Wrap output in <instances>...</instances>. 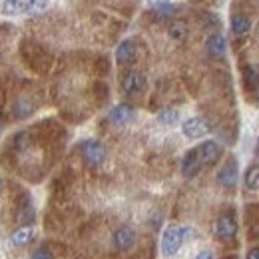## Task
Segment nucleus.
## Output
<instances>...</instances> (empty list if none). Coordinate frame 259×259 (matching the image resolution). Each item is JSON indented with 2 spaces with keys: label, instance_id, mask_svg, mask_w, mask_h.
<instances>
[{
  "label": "nucleus",
  "instance_id": "412c9836",
  "mask_svg": "<svg viewBox=\"0 0 259 259\" xmlns=\"http://www.w3.org/2000/svg\"><path fill=\"white\" fill-rule=\"evenodd\" d=\"M156 12H158L160 16H174V14L178 12V6H174V4H169V2H165V4H158V8H156Z\"/></svg>",
  "mask_w": 259,
  "mask_h": 259
},
{
  "label": "nucleus",
  "instance_id": "bb28decb",
  "mask_svg": "<svg viewBox=\"0 0 259 259\" xmlns=\"http://www.w3.org/2000/svg\"><path fill=\"white\" fill-rule=\"evenodd\" d=\"M255 154H257V158H259V140H257V146H255Z\"/></svg>",
  "mask_w": 259,
  "mask_h": 259
},
{
  "label": "nucleus",
  "instance_id": "a878e982",
  "mask_svg": "<svg viewBox=\"0 0 259 259\" xmlns=\"http://www.w3.org/2000/svg\"><path fill=\"white\" fill-rule=\"evenodd\" d=\"M2 188H4V182H2V178H0V194H2Z\"/></svg>",
  "mask_w": 259,
  "mask_h": 259
},
{
  "label": "nucleus",
  "instance_id": "20e7f679",
  "mask_svg": "<svg viewBox=\"0 0 259 259\" xmlns=\"http://www.w3.org/2000/svg\"><path fill=\"white\" fill-rule=\"evenodd\" d=\"M209 130H211L209 122H207L205 118H199V116L188 118V120L182 124V132H184V136H186L188 140H199V138L207 136Z\"/></svg>",
  "mask_w": 259,
  "mask_h": 259
},
{
  "label": "nucleus",
  "instance_id": "a211bd4d",
  "mask_svg": "<svg viewBox=\"0 0 259 259\" xmlns=\"http://www.w3.org/2000/svg\"><path fill=\"white\" fill-rule=\"evenodd\" d=\"M243 182H245V188H247V190L257 192L259 190V165H249V167H247Z\"/></svg>",
  "mask_w": 259,
  "mask_h": 259
},
{
  "label": "nucleus",
  "instance_id": "39448f33",
  "mask_svg": "<svg viewBox=\"0 0 259 259\" xmlns=\"http://www.w3.org/2000/svg\"><path fill=\"white\" fill-rule=\"evenodd\" d=\"M146 84H148L146 76L142 72H136V70L128 72L122 78V90H124L126 96H138V94H142L146 90Z\"/></svg>",
  "mask_w": 259,
  "mask_h": 259
},
{
  "label": "nucleus",
  "instance_id": "f257e3e1",
  "mask_svg": "<svg viewBox=\"0 0 259 259\" xmlns=\"http://www.w3.org/2000/svg\"><path fill=\"white\" fill-rule=\"evenodd\" d=\"M190 233H192V231H190L188 227H180V226L165 227L162 233V243H160L163 255H165V257L176 255V253L180 251V247L184 245V241L188 239Z\"/></svg>",
  "mask_w": 259,
  "mask_h": 259
},
{
  "label": "nucleus",
  "instance_id": "2eb2a0df",
  "mask_svg": "<svg viewBox=\"0 0 259 259\" xmlns=\"http://www.w3.org/2000/svg\"><path fill=\"white\" fill-rule=\"evenodd\" d=\"M34 110H36V106H34V102L30 98H20V100L14 104V108H12L14 118H18V120H24V118L32 116Z\"/></svg>",
  "mask_w": 259,
  "mask_h": 259
},
{
  "label": "nucleus",
  "instance_id": "6e6552de",
  "mask_svg": "<svg viewBox=\"0 0 259 259\" xmlns=\"http://www.w3.org/2000/svg\"><path fill=\"white\" fill-rule=\"evenodd\" d=\"M215 237L220 241H231L237 235V222L233 220V215H220L215 222Z\"/></svg>",
  "mask_w": 259,
  "mask_h": 259
},
{
  "label": "nucleus",
  "instance_id": "423d86ee",
  "mask_svg": "<svg viewBox=\"0 0 259 259\" xmlns=\"http://www.w3.org/2000/svg\"><path fill=\"white\" fill-rule=\"evenodd\" d=\"M134 243H136V233H134V229L130 226H120L114 231V235H112V245L120 253L130 251L134 247Z\"/></svg>",
  "mask_w": 259,
  "mask_h": 259
},
{
  "label": "nucleus",
  "instance_id": "aec40b11",
  "mask_svg": "<svg viewBox=\"0 0 259 259\" xmlns=\"http://www.w3.org/2000/svg\"><path fill=\"white\" fill-rule=\"evenodd\" d=\"M28 144H30V136H28V132H20V134L14 138V146H16L18 150H26Z\"/></svg>",
  "mask_w": 259,
  "mask_h": 259
},
{
  "label": "nucleus",
  "instance_id": "393cba45",
  "mask_svg": "<svg viewBox=\"0 0 259 259\" xmlns=\"http://www.w3.org/2000/svg\"><path fill=\"white\" fill-rule=\"evenodd\" d=\"M148 4H152V6H158V4H165V2H169V0H146Z\"/></svg>",
  "mask_w": 259,
  "mask_h": 259
},
{
  "label": "nucleus",
  "instance_id": "0eeeda50",
  "mask_svg": "<svg viewBox=\"0 0 259 259\" xmlns=\"http://www.w3.org/2000/svg\"><path fill=\"white\" fill-rule=\"evenodd\" d=\"M197 154H199V160H201V165L205 167H211L220 162L222 158V146L213 140H205L199 148H197Z\"/></svg>",
  "mask_w": 259,
  "mask_h": 259
},
{
  "label": "nucleus",
  "instance_id": "4468645a",
  "mask_svg": "<svg viewBox=\"0 0 259 259\" xmlns=\"http://www.w3.org/2000/svg\"><path fill=\"white\" fill-rule=\"evenodd\" d=\"M32 237H34L32 226H20L10 235V241H12L14 247H24V245H28L32 241Z\"/></svg>",
  "mask_w": 259,
  "mask_h": 259
},
{
  "label": "nucleus",
  "instance_id": "f8f14e48",
  "mask_svg": "<svg viewBox=\"0 0 259 259\" xmlns=\"http://www.w3.org/2000/svg\"><path fill=\"white\" fill-rule=\"evenodd\" d=\"M226 48H227V42L224 38V34L215 32L211 34L205 42V52L211 56V58H222L226 54Z\"/></svg>",
  "mask_w": 259,
  "mask_h": 259
},
{
  "label": "nucleus",
  "instance_id": "dca6fc26",
  "mask_svg": "<svg viewBox=\"0 0 259 259\" xmlns=\"http://www.w3.org/2000/svg\"><path fill=\"white\" fill-rule=\"evenodd\" d=\"M249 28H251L249 16H245V14H235V16L231 18V32L235 34V36H243L245 32H249Z\"/></svg>",
  "mask_w": 259,
  "mask_h": 259
},
{
  "label": "nucleus",
  "instance_id": "6ab92c4d",
  "mask_svg": "<svg viewBox=\"0 0 259 259\" xmlns=\"http://www.w3.org/2000/svg\"><path fill=\"white\" fill-rule=\"evenodd\" d=\"M158 120H160V124H163V126H174V124L180 120V114H178V110H171V108H167V110L160 112Z\"/></svg>",
  "mask_w": 259,
  "mask_h": 259
},
{
  "label": "nucleus",
  "instance_id": "9b49d317",
  "mask_svg": "<svg viewBox=\"0 0 259 259\" xmlns=\"http://www.w3.org/2000/svg\"><path fill=\"white\" fill-rule=\"evenodd\" d=\"M136 54H138V46H136L134 40H124L116 48V60H118V64H132L136 60Z\"/></svg>",
  "mask_w": 259,
  "mask_h": 259
},
{
  "label": "nucleus",
  "instance_id": "f03ea898",
  "mask_svg": "<svg viewBox=\"0 0 259 259\" xmlns=\"http://www.w3.org/2000/svg\"><path fill=\"white\" fill-rule=\"evenodd\" d=\"M48 8V0H4L2 12L8 16L22 14H40Z\"/></svg>",
  "mask_w": 259,
  "mask_h": 259
},
{
  "label": "nucleus",
  "instance_id": "f3484780",
  "mask_svg": "<svg viewBox=\"0 0 259 259\" xmlns=\"http://www.w3.org/2000/svg\"><path fill=\"white\" fill-rule=\"evenodd\" d=\"M188 32H190V28H188V24H186L184 20H176V22H171L169 28H167L169 38H171V40H178V42L186 40V38H188Z\"/></svg>",
  "mask_w": 259,
  "mask_h": 259
},
{
  "label": "nucleus",
  "instance_id": "7ed1b4c3",
  "mask_svg": "<svg viewBox=\"0 0 259 259\" xmlns=\"http://www.w3.org/2000/svg\"><path fill=\"white\" fill-rule=\"evenodd\" d=\"M82 158H84V162L88 163V165L98 167L106 160V148L98 140H86L82 144Z\"/></svg>",
  "mask_w": 259,
  "mask_h": 259
},
{
  "label": "nucleus",
  "instance_id": "4be33fe9",
  "mask_svg": "<svg viewBox=\"0 0 259 259\" xmlns=\"http://www.w3.org/2000/svg\"><path fill=\"white\" fill-rule=\"evenodd\" d=\"M30 259H54V255H52V251L48 247H38L36 251H32Z\"/></svg>",
  "mask_w": 259,
  "mask_h": 259
},
{
  "label": "nucleus",
  "instance_id": "cd10ccee",
  "mask_svg": "<svg viewBox=\"0 0 259 259\" xmlns=\"http://www.w3.org/2000/svg\"><path fill=\"white\" fill-rule=\"evenodd\" d=\"M227 259H237V257H227Z\"/></svg>",
  "mask_w": 259,
  "mask_h": 259
},
{
  "label": "nucleus",
  "instance_id": "b1692460",
  "mask_svg": "<svg viewBox=\"0 0 259 259\" xmlns=\"http://www.w3.org/2000/svg\"><path fill=\"white\" fill-rule=\"evenodd\" d=\"M247 259H259V247H255V249H251V251L247 253Z\"/></svg>",
  "mask_w": 259,
  "mask_h": 259
},
{
  "label": "nucleus",
  "instance_id": "9d476101",
  "mask_svg": "<svg viewBox=\"0 0 259 259\" xmlns=\"http://www.w3.org/2000/svg\"><path fill=\"white\" fill-rule=\"evenodd\" d=\"M201 167H203V165H201V160H199L197 148H194V150H190V152L184 156V160H182V176H184V178H194V176L199 174Z\"/></svg>",
  "mask_w": 259,
  "mask_h": 259
},
{
  "label": "nucleus",
  "instance_id": "5701e85b",
  "mask_svg": "<svg viewBox=\"0 0 259 259\" xmlns=\"http://www.w3.org/2000/svg\"><path fill=\"white\" fill-rule=\"evenodd\" d=\"M195 259H215V257H213V253H211V251H207V249H205V251H199V253L195 255Z\"/></svg>",
  "mask_w": 259,
  "mask_h": 259
},
{
  "label": "nucleus",
  "instance_id": "1a4fd4ad",
  "mask_svg": "<svg viewBox=\"0 0 259 259\" xmlns=\"http://www.w3.org/2000/svg\"><path fill=\"white\" fill-rule=\"evenodd\" d=\"M218 182H220L226 190H231V188L237 184V160H235V158L227 160V162L222 165V169H220V174H218Z\"/></svg>",
  "mask_w": 259,
  "mask_h": 259
},
{
  "label": "nucleus",
  "instance_id": "ddd939ff",
  "mask_svg": "<svg viewBox=\"0 0 259 259\" xmlns=\"http://www.w3.org/2000/svg\"><path fill=\"white\" fill-rule=\"evenodd\" d=\"M134 114L136 112H134V108L130 104H118V106H114L110 110V122H114L118 126H124V124L134 120Z\"/></svg>",
  "mask_w": 259,
  "mask_h": 259
},
{
  "label": "nucleus",
  "instance_id": "c85d7f7f",
  "mask_svg": "<svg viewBox=\"0 0 259 259\" xmlns=\"http://www.w3.org/2000/svg\"><path fill=\"white\" fill-rule=\"evenodd\" d=\"M0 126H2V120H0Z\"/></svg>",
  "mask_w": 259,
  "mask_h": 259
}]
</instances>
